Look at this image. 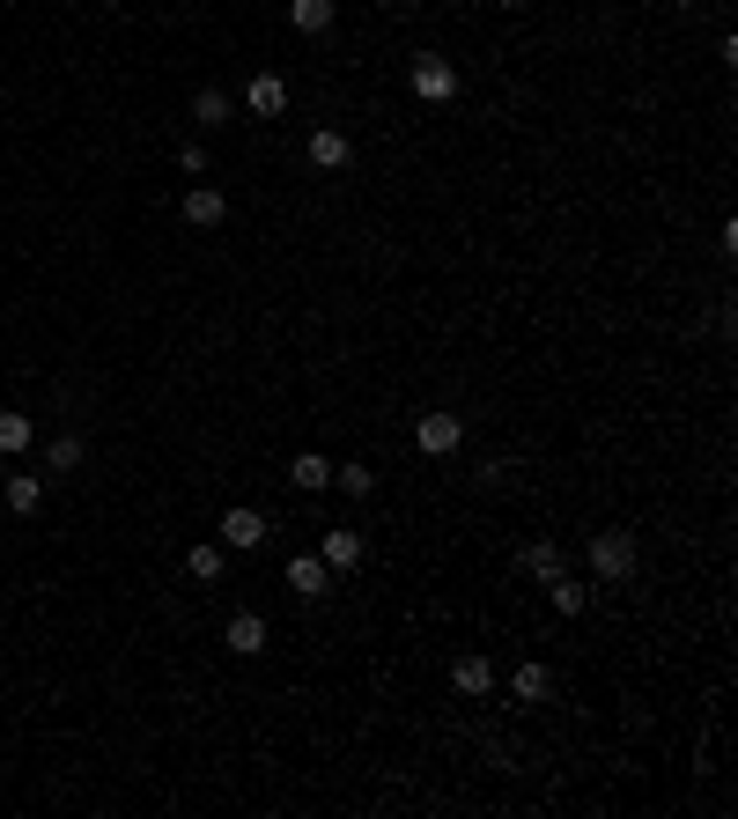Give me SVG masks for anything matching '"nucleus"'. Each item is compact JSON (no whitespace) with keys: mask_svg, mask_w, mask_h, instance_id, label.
Masks as SVG:
<instances>
[{"mask_svg":"<svg viewBox=\"0 0 738 819\" xmlns=\"http://www.w3.org/2000/svg\"><path fill=\"white\" fill-rule=\"evenodd\" d=\"M245 104H251V119H281V111H288V82H281V74H251Z\"/></svg>","mask_w":738,"mask_h":819,"instance_id":"7","label":"nucleus"},{"mask_svg":"<svg viewBox=\"0 0 738 819\" xmlns=\"http://www.w3.org/2000/svg\"><path fill=\"white\" fill-rule=\"evenodd\" d=\"M635 561H643V546H635V532H591V577H635Z\"/></svg>","mask_w":738,"mask_h":819,"instance_id":"1","label":"nucleus"},{"mask_svg":"<svg viewBox=\"0 0 738 819\" xmlns=\"http://www.w3.org/2000/svg\"><path fill=\"white\" fill-rule=\"evenodd\" d=\"M451 687H459L465 701H480V695H488V687H495V665H488V657H480V650H465L459 665H451Z\"/></svg>","mask_w":738,"mask_h":819,"instance_id":"8","label":"nucleus"},{"mask_svg":"<svg viewBox=\"0 0 738 819\" xmlns=\"http://www.w3.org/2000/svg\"><path fill=\"white\" fill-rule=\"evenodd\" d=\"M517 569H524V577H539V583H554V577H561V546H554V539L524 546V554H517Z\"/></svg>","mask_w":738,"mask_h":819,"instance_id":"15","label":"nucleus"},{"mask_svg":"<svg viewBox=\"0 0 738 819\" xmlns=\"http://www.w3.org/2000/svg\"><path fill=\"white\" fill-rule=\"evenodd\" d=\"M333 480H340V495H355V502L377 495V473H369V465H333Z\"/></svg>","mask_w":738,"mask_h":819,"instance_id":"20","label":"nucleus"},{"mask_svg":"<svg viewBox=\"0 0 738 819\" xmlns=\"http://www.w3.org/2000/svg\"><path fill=\"white\" fill-rule=\"evenodd\" d=\"M310 163H318V170H347V163H355V149H347V133H333V126H318V133H310Z\"/></svg>","mask_w":738,"mask_h":819,"instance_id":"12","label":"nucleus"},{"mask_svg":"<svg viewBox=\"0 0 738 819\" xmlns=\"http://www.w3.org/2000/svg\"><path fill=\"white\" fill-rule=\"evenodd\" d=\"M184 569H192L200 583H215L222 577V546H192V554H184Z\"/></svg>","mask_w":738,"mask_h":819,"instance_id":"22","label":"nucleus"},{"mask_svg":"<svg viewBox=\"0 0 738 819\" xmlns=\"http://www.w3.org/2000/svg\"><path fill=\"white\" fill-rule=\"evenodd\" d=\"M333 15H340L333 0H288V23H296L303 37H325L333 31Z\"/></svg>","mask_w":738,"mask_h":819,"instance_id":"13","label":"nucleus"},{"mask_svg":"<svg viewBox=\"0 0 738 819\" xmlns=\"http://www.w3.org/2000/svg\"><path fill=\"white\" fill-rule=\"evenodd\" d=\"M414 96H429V104L459 96V67H451V60H436V52H429V60L414 67Z\"/></svg>","mask_w":738,"mask_h":819,"instance_id":"5","label":"nucleus"},{"mask_svg":"<svg viewBox=\"0 0 738 819\" xmlns=\"http://www.w3.org/2000/svg\"><path fill=\"white\" fill-rule=\"evenodd\" d=\"M37 502H45V480H37V473H15V480H8V510H15V517H31Z\"/></svg>","mask_w":738,"mask_h":819,"instance_id":"17","label":"nucleus"},{"mask_svg":"<svg viewBox=\"0 0 738 819\" xmlns=\"http://www.w3.org/2000/svg\"><path fill=\"white\" fill-rule=\"evenodd\" d=\"M362 532H347V524H340V532H325V546H318V561H325V569H333V577H347V569H362Z\"/></svg>","mask_w":738,"mask_h":819,"instance_id":"3","label":"nucleus"},{"mask_svg":"<svg viewBox=\"0 0 738 819\" xmlns=\"http://www.w3.org/2000/svg\"><path fill=\"white\" fill-rule=\"evenodd\" d=\"M222 650H229V657H259V650H266V620H259V613H229Z\"/></svg>","mask_w":738,"mask_h":819,"instance_id":"4","label":"nucleus"},{"mask_svg":"<svg viewBox=\"0 0 738 819\" xmlns=\"http://www.w3.org/2000/svg\"><path fill=\"white\" fill-rule=\"evenodd\" d=\"M45 465H52V473H74V465H82V436H52V443H45Z\"/></svg>","mask_w":738,"mask_h":819,"instance_id":"18","label":"nucleus"},{"mask_svg":"<svg viewBox=\"0 0 738 819\" xmlns=\"http://www.w3.org/2000/svg\"><path fill=\"white\" fill-rule=\"evenodd\" d=\"M222 546H237V554L266 546V517L259 510H222Z\"/></svg>","mask_w":738,"mask_h":819,"instance_id":"6","label":"nucleus"},{"mask_svg":"<svg viewBox=\"0 0 738 819\" xmlns=\"http://www.w3.org/2000/svg\"><path fill=\"white\" fill-rule=\"evenodd\" d=\"M510 695H517V701H524V709H539V701H547V695H554V672H547V665H539V657H524V665H517V672H510Z\"/></svg>","mask_w":738,"mask_h":819,"instance_id":"9","label":"nucleus"},{"mask_svg":"<svg viewBox=\"0 0 738 819\" xmlns=\"http://www.w3.org/2000/svg\"><path fill=\"white\" fill-rule=\"evenodd\" d=\"M547 591H554V613H569V620H576V613L591 606V591H584V583H576V577H569V569H561V577H554Z\"/></svg>","mask_w":738,"mask_h":819,"instance_id":"16","label":"nucleus"},{"mask_svg":"<svg viewBox=\"0 0 738 819\" xmlns=\"http://www.w3.org/2000/svg\"><path fill=\"white\" fill-rule=\"evenodd\" d=\"M414 443H421L429 458H443V451H459L465 443V422L459 414H421V422H414Z\"/></svg>","mask_w":738,"mask_h":819,"instance_id":"2","label":"nucleus"},{"mask_svg":"<svg viewBox=\"0 0 738 819\" xmlns=\"http://www.w3.org/2000/svg\"><path fill=\"white\" fill-rule=\"evenodd\" d=\"M31 414H0V451H31Z\"/></svg>","mask_w":738,"mask_h":819,"instance_id":"21","label":"nucleus"},{"mask_svg":"<svg viewBox=\"0 0 738 819\" xmlns=\"http://www.w3.org/2000/svg\"><path fill=\"white\" fill-rule=\"evenodd\" d=\"M178 170H192V178H200V170H207V149H200V141H184V149H178Z\"/></svg>","mask_w":738,"mask_h":819,"instance_id":"23","label":"nucleus"},{"mask_svg":"<svg viewBox=\"0 0 738 819\" xmlns=\"http://www.w3.org/2000/svg\"><path fill=\"white\" fill-rule=\"evenodd\" d=\"M672 8H702V0H672Z\"/></svg>","mask_w":738,"mask_h":819,"instance_id":"24","label":"nucleus"},{"mask_svg":"<svg viewBox=\"0 0 738 819\" xmlns=\"http://www.w3.org/2000/svg\"><path fill=\"white\" fill-rule=\"evenodd\" d=\"M288 591H296V598H325V591H333V569H325L318 554H303V561H288Z\"/></svg>","mask_w":738,"mask_h":819,"instance_id":"10","label":"nucleus"},{"mask_svg":"<svg viewBox=\"0 0 738 819\" xmlns=\"http://www.w3.org/2000/svg\"><path fill=\"white\" fill-rule=\"evenodd\" d=\"M229 111H237V104H229L222 90H200V96H192V119H200V126H222Z\"/></svg>","mask_w":738,"mask_h":819,"instance_id":"19","label":"nucleus"},{"mask_svg":"<svg viewBox=\"0 0 738 819\" xmlns=\"http://www.w3.org/2000/svg\"><path fill=\"white\" fill-rule=\"evenodd\" d=\"M222 214H229V200H222L215 185H192V192H184V222H192V229H215Z\"/></svg>","mask_w":738,"mask_h":819,"instance_id":"11","label":"nucleus"},{"mask_svg":"<svg viewBox=\"0 0 738 819\" xmlns=\"http://www.w3.org/2000/svg\"><path fill=\"white\" fill-rule=\"evenodd\" d=\"M288 480L303 487V495H325V487H333V458L303 451V458H296V465H288Z\"/></svg>","mask_w":738,"mask_h":819,"instance_id":"14","label":"nucleus"}]
</instances>
